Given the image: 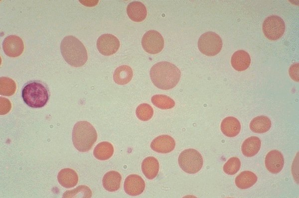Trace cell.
<instances>
[{"label":"cell","instance_id":"obj_1","mask_svg":"<svg viewBox=\"0 0 299 198\" xmlns=\"http://www.w3.org/2000/svg\"><path fill=\"white\" fill-rule=\"evenodd\" d=\"M150 75L155 86L167 90L176 86L180 80L181 73L174 64L162 61L156 63L151 68Z\"/></svg>","mask_w":299,"mask_h":198},{"label":"cell","instance_id":"obj_2","mask_svg":"<svg viewBox=\"0 0 299 198\" xmlns=\"http://www.w3.org/2000/svg\"><path fill=\"white\" fill-rule=\"evenodd\" d=\"M60 50L65 61L73 67H81L88 60L85 47L78 38L72 35L65 36L62 39Z\"/></svg>","mask_w":299,"mask_h":198},{"label":"cell","instance_id":"obj_3","mask_svg":"<svg viewBox=\"0 0 299 198\" xmlns=\"http://www.w3.org/2000/svg\"><path fill=\"white\" fill-rule=\"evenodd\" d=\"M72 142L79 151H89L97 139V133L94 126L87 121L77 122L73 128Z\"/></svg>","mask_w":299,"mask_h":198},{"label":"cell","instance_id":"obj_4","mask_svg":"<svg viewBox=\"0 0 299 198\" xmlns=\"http://www.w3.org/2000/svg\"><path fill=\"white\" fill-rule=\"evenodd\" d=\"M24 102L33 108L43 107L49 99L47 88L41 83L33 81L27 83L22 90Z\"/></svg>","mask_w":299,"mask_h":198},{"label":"cell","instance_id":"obj_5","mask_svg":"<svg viewBox=\"0 0 299 198\" xmlns=\"http://www.w3.org/2000/svg\"><path fill=\"white\" fill-rule=\"evenodd\" d=\"M178 162L181 169L185 172L193 174L198 172L203 166L201 154L196 150L190 148L183 151L179 155Z\"/></svg>","mask_w":299,"mask_h":198},{"label":"cell","instance_id":"obj_6","mask_svg":"<svg viewBox=\"0 0 299 198\" xmlns=\"http://www.w3.org/2000/svg\"><path fill=\"white\" fill-rule=\"evenodd\" d=\"M199 51L208 56H213L221 51L223 43L220 36L213 31H208L202 34L197 42Z\"/></svg>","mask_w":299,"mask_h":198},{"label":"cell","instance_id":"obj_7","mask_svg":"<svg viewBox=\"0 0 299 198\" xmlns=\"http://www.w3.org/2000/svg\"><path fill=\"white\" fill-rule=\"evenodd\" d=\"M286 29L285 23L279 16L272 15L266 17L262 23L264 35L270 40H277L284 34Z\"/></svg>","mask_w":299,"mask_h":198},{"label":"cell","instance_id":"obj_8","mask_svg":"<svg viewBox=\"0 0 299 198\" xmlns=\"http://www.w3.org/2000/svg\"><path fill=\"white\" fill-rule=\"evenodd\" d=\"M142 45L147 53L151 54H157L163 48L164 39L159 32L154 30H150L143 35Z\"/></svg>","mask_w":299,"mask_h":198},{"label":"cell","instance_id":"obj_9","mask_svg":"<svg viewBox=\"0 0 299 198\" xmlns=\"http://www.w3.org/2000/svg\"><path fill=\"white\" fill-rule=\"evenodd\" d=\"M97 48L103 55H112L118 51L120 43L119 39L111 34L101 35L97 40Z\"/></svg>","mask_w":299,"mask_h":198},{"label":"cell","instance_id":"obj_10","mask_svg":"<svg viewBox=\"0 0 299 198\" xmlns=\"http://www.w3.org/2000/svg\"><path fill=\"white\" fill-rule=\"evenodd\" d=\"M4 54L10 57L19 56L24 50L23 42L21 38L15 35L6 37L2 42Z\"/></svg>","mask_w":299,"mask_h":198},{"label":"cell","instance_id":"obj_11","mask_svg":"<svg viewBox=\"0 0 299 198\" xmlns=\"http://www.w3.org/2000/svg\"><path fill=\"white\" fill-rule=\"evenodd\" d=\"M145 183L142 178L136 174L128 176L124 184L125 192L129 195L136 196L141 194L145 189Z\"/></svg>","mask_w":299,"mask_h":198},{"label":"cell","instance_id":"obj_12","mask_svg":"<svg viewBox=\"0 0 299 198\" xmlns=\"http://www.w3.org/2000/svg\"><path fill=\"white\" fill-rule=\"evenodd\" d=\"M265 165L270 172L277 174L281 172L284 165V158L281 152L277 150H272L266 156Z\"/></svg>","mask_w":299,"mask_h":198},{"label":"cell","instance_id":"obj_13","mask_svg":"<svg viewBox=\"0 0 299 198\" xmlns=\"http://www.w3.org/2000/svg\"><path fill=\"white\" fill-rule=\"evenodd\" d=\"M175 146L174 139L169 135H162L155 138L150 144L151 149L159 153H168Z\"/></svg>","mask_w":299,"mask_h":198},{"label":"cell","instance_id":"obj_14","mask_svg":"<svg viewBox=\"0 0 299 198\" xmlns=\"http://www.w3.org/2000/svg\"><path fill=\"white\" fill-rule=\"evenodd\" d=\"M127 13L132 20L138 22L144 20L147 15L146 6L141 2L138 1L129 3L127 7Z\"/></svg>","mask_w":299,"mask_h":198},{"label":"cell","instance_id":"obj_15","mask_svg":"<svg viewBox=\"0 0 299 198\" xmlns=\"http://www.w3.org/2000/svg\"><path fill=\"white\" fill-rule=\"evenodd\" d=\"M240 121L233 116H228L224 118L220 124V129L224 135L229 137L236 136L240 132Z\"/></svg>","mask_w":299,"mask_h":198},{"label":"cell","instance_id":"obj_16","mask_svg":"<svg viewBox=\"0 0 299 198\" xmlns=\"http://www.w3.org/2000/svg\"><path fill=\"white\" fill-rule=\"evenodd\" d=\"M251 63L249 54L242 50L235 52L231 58L232 67L237 71H243L248 68Z\"/></svg>","mask_w":299,"mask_h":198},{"label":"cell","instance_id":"obj_17","mask_svg":"<svg viewBox=\"0 0 299 198\" xmlns=\"http://www.w3.org/2000/svg\"><path fill=\"white\" fill-rule=\"evenodd\" d=\"M57 180L60 185L65 188L75 187L78 182L77 173L70 168L61 170L57 175Z\"/></svg>","mask_w":299,"mask_h":198},{"label":"cell","instance_id":"obj_18","mask_svg":"<svg viewBox=\"0 0 299 198\" xmlns=\"http://www.w3.org/2000/svg\"><path fill=\"white\" fill-rule=\"evenodd\" d=\"M121 180L122 176L119 172L110 171L106 173L103 178V186L109 192H115L119 189Z\"/></svg>","mask_w":299,"mask_h":198},{"label":"cell","instance_id":"obj_19","mask_svg":"<svg viewBox=\"0 0 299 198\" xmlns=\"http://www.w3.org/2000/svg\"><path fill=\"white\" fill-rule=\"evenodd\" d=\"M261 147V141L257 136H251L244 141L241 146L242 154L246 157L256 155Z\"/></svg>","mask_w":299,"mask_h":198},{"label":"cell","instance_id":"obj_20","mask_svg":"<svg viewBox=\"0 0 299 198\" xmlns=\"http://www.w3.org/2000/svg\"><path fill=\"white\" fill-rule=\"evenodd\" d=\"M142 171L147 178L152 180L155 178L159 171V163L153 157L146 158L142 163Z\"/></svg>","mask_w":299,"mask_h":198},{"label":"cell","instance_id":"obj_21","mask_svg":"<svg viewBox=\"0 0 299 198\" xmlns=\"http://www.w3.org/2000/svg\"><path fill=\"white\" fill-rule=\"evenodd\" d=\"M271 125V121L268 117L260 115L254 117L250 121L249 127L253 132L264 133L270 129Z\"/></svg>","mask_w":299,"mask_h":198},{"label":"cell","instance_id":"obj_22","mask_svg":"<svg viewBox=\"0 0 299 198\" xmlns=\"http://www.w3.org/2000/svg\"><path fill=\"white\" fill-rule=\"evenodd\" d=\"M257 176L253 172L245 171L235 178L236 186L240 189H247L252 187L257 181Z\"/></svg>","mask_w":299,"mask_h":198},{"label":"cell","instance_id":"obj_23","mask_svg":"<svg viewBox=\"0 0 299 198\" xmlns=\"http://www.w3.org/2000/svg\"><path fill=\"white\" fill-rule=\"evenodd\" d=\"M133 76V70L128 65H122L116 69L113 74L114 82L120 85L129 83Z\"/></svg>","mask_w":299,"mask_h":198},{"label":"cell","instance_id":"obj_24","mask_svg":"<svg viewBox=\"0 0 299 198\" xmlns=\"http://www.w3.org/2000/svg\"><path fill=\"white\" fill-rule=\"evenodd\" d=\"M114 151V147L111 143L103 141L96 146L94 149L93 155L99 160H106L113 156Z\"/></svg>","mask_w":299,"mask_h":198},{"label":"cell","instance_id":"obj_25","mask_svg":"<svg viewBox=\"0 0 299 198\" xmlns=\"http://www.w3.org/2000/svg\"><path fill=\"white\" fill-rule=\"evenodd\" d=\"M151 101L156 107L162 109H170L175 105L173 99L164 95H154L151 97Z\"/></svg>","mask_w":299,"mask_h":198},{"label":"cell","instance_id":"obj_26","mask_svg":"<svg viewBox=\"0 0 299 198\" xmlns=\"http://www.w3.org/2000/svg\"><path fill=\"white\" fill-rule=\"evenodd\" d=\"M16 89V84L12 79L6 77H0V94L1 95L11 96L15 93Z\"/></svg>","mask_w":299,"mask_h":198},{"label":"cell","instance_id":"obj_27","mask_svg":"<svg viewBox=\"0 0 299 198\" xmlns=\"http://www.w3.org/2000/svg\"><path fill=\"white\" fill-rule=\"evenodd\" d=\"M92 194V191L88 187L81 185L73 190L65 192L62 197L89 198H91Z\"/></svg>","mask_w":299,"mask_h":198},{"label":"cell","instance_id":"obj_28","mask_svg":"<svg viewBox=\"0 0 299 198\" xmlns=\"http://www.w3.org/2000/svg\"><path fill=\"white\" fill-rule=\"evenodd\" d=\"M137 117L142 121H148L153 116V110L149 104L144 103L140 104L136 108Z\"/></svg>","mask_w":299,"mask_h":198},{"label":"cell","instance_id":"obj_29","mask_svg":"<svg viewBox=\"0 0 299 198\" xmlns=\"http://www.w3.org/2000/svg\"><path fill=\"white\" fill-rule=\"evenodd\" d=\"M241 167V161L236 157L230 158L224 164L223 167V171L229 175H233L237 173Z\"/></svg>","mask_w":299,"mask_h":198},{"label":"cell","instance_id":"obj_30","mask_svg":"<svg viewBox=\"0 0 299 198\" xmlns=\"http://www.w3.org/2000/svg\"><path fill=\"white\" fill-rule=\"evenodd\" d=\"M0 114L4 115L7 113L10 110L11 105L10 101L6 98L0 97Z\"/></svg>","mask_w":299,"mask_h":198},{"label":"cell","instance_id":"obj_31","mask_svg":"<svg viewBox=\"0 0 299 198\" xmlns=\"http://www.w3.org/2000/svg\"><path fill=\"white\" fill-rule=\"evenodd\" d=\"M299 63L292 65L289 70L290 77L296 82H299Z\"/></svg>","mask_w":299,"mask_h":198}]
</instances>
